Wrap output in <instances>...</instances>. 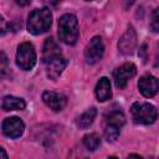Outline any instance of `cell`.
Here are the masks:
<instances>
[{
    "mask_svg": "<svg viewBox=\"0 0 159 159\" xmlns=\"http://www.w3.org/2000/svg\"><path fill=\"white\" fill-rule=\"evenodd\" d=\"M58 37L66 45H75L78 40V21L73 14H65L58 19Z\"/></svg>",
    "mask_w": 159,
    "mask_h": 159,
    "instance_id": "6da1fadb",
    "label": "cell"
},
{
    "mask_svg": "<svg viewBox=\"0 0 159 159\" xmlns=\"http://www.w3.org/2000/svg\"><path fill=\"white\" fill-rule=\"evenodd\" d=\"M96 97L99 102H104L111 99L112 97V91H111V82L107 77H102L99 78V81L96 84V89H94Z\"/></svg>",
    "mask_w": 159,
    "mask_h": 159,
    "instance_id": "5bb4252c",
    "label": "cell"
},
{
    "mask_svg": "<svg viewBox=\"0 0 159 159\" xmlns=\"http://www.w3.org/2000/svg\"><path fill=\"white\" fill-rule=\"evenodd\" d=\"M58 57H62V51H61L58 43L52 37L46 39L43 42V47H42V62L45 65H47L48 62H51Z\"/></svg>",
    "mask_w": 159,
    "mask_h": 159,
    "instance_id": "7c38bea8",
    "label": "cell"
},
{
    "mask_svg": "<svg viewBox=\"0 0 159 159\" xmlns=\"http://www.w3.org/2000/svg\"><path fill=\"white\" fill-rule=\"evenodd\" d=\"M104 53V43L101 36H94L84 48V58L86 62L93 65L98 62Z\"/></svg>",
    "mask_w": 159,
    "mask_h": 159,
    "instance_id": "8992f818",
    "label": "cell"
},
{
    "mask_svg": "<svg viewBox=\"0 0 159 159\" xmlns=\"http://www.w3.org/2000/svg\"><path fill=\"white\" fill-rule=\"evenodd\" d=\"M0 152H1V157H2L4 159H6V158H7V155H6V153H5V150H4V149H0Z\"/></svg>",
    "mask_w": 159,
    "mask_h": 159,
    "instance_id": "ffe728a7",
    "label": "cell"
},
{
    "mask_svg": "<svg viewBox=\"0 0 159 159\" xmlns=\"http://www.w3.org/2000/svg\"><path fill=\"white\" fill-rule=\"evenodd\" d=\"M138 89L145 98L154 97L159 91V82L154 76L144 75L138 81Z\"/></svg>",
    "mask_w": 159,
    "mask_h": 159,
    "instance_id": "30bf717a",
    "label": "cell"
},
{
    "mask_svg": "<svg viewBox=\"0 0 159 159\" xmlns=\"http://www.w3.org/2000/svg\"><path fill=\"white\" fill-rule=\"evenodd\" d=\"M42 101L47 107H50L55 112H60L66 107L67 98L58 92L55 91H45L42 93Z\"/></svg>",
    "mask_w": 159,
    "mask_h": 159,
    "instance_id": "8fae6325",
    "label": "cell"
},
{
    "mask_svg": "<svg viewBox=\"0 0 159 159\" xmlns=\"http://www.w3.org/2000/svg\"><path fill=\"white\" fill-rule=\"evenodd\" d=\"M96 116H97V109H96L94 107L88 108L84 113H82V114L78 117V119H77V125H78L80 128H82V129L88 128V127L93 123Z\"/></svg>",
    "mask_w": 159,
    "mask_h": 159,
    "instance_id": "2e32d148",
    "label": "cell"
},
{
    "mask_svg": "<svg viewBox=\"0 0 159 159\" xmlns=\"http://www.w3.org/2000/svg\"><path fill=\"white\" fill-rule=\"evenodd\" d=\"M125 118L122 111H111L104 118V137L108 142H114L120 133V128L124 125Z\"/></svg>",
    "mask_w": 159,
    "mask_h": 159,
    "instance_id": "3957f363",
    "label": "cell"
},
{
    "mask_svg": "<svg viewBox=\"0 0 159 159\" xmlns=\"http://www.w3.org/2000/svg\"><path fill=\"white\" fill-rule=\"evenodd\" d=\"M135 73H137V67H135L134 63H132V62L123 63L122 66H119L114 71V82H116V86L119 89L125 88L128 81L130 78H133L135 76Z\"/></svg>",
    "mask_w": 159,
    "mask_h": 159,
    "instance_id": "52a82bcc",
    "label": "cell"
},
{
    "mask_svg": "<svg viewBox=\"0 0 159 159\" xmlns=\"http://www.w3.org/2000/svg\"><path fill=\"white\" fill-rule=\"evenodd\" d=\"M52 22V12L48 7L34 10L27 19V31L32 35H41L46 32Z\"/></svg>",
    "mask_w": 159,
    "mask_h": 159,
    "instance_id": "7a4b0ae2",
    "label": "cell"
},
{
    "mask_svg": "<svg viewBox=\"0 0 159 159\" xmlns=\"http://www.w3.org/2000/svg\"><path fill=\"white\" fill-rule=\"evenodd\" d=\"M150 29L159 34V7H157L153 12H152V17H150Z\"/></svg>",
    "mask_w": 159,
    "mask_h": 159,
    "instance_id": "ac0fdd59",
    "label": "cell"
},
{
    "mask_svg": "<svg viewBox=\"0 0 159 159\" xmlns=\"http://www.w3.org/2000/svg\"><path fill=\"white\" fill-rule=\"evenodd\" d=\"M36 63V51L32 43L30 42H22L19 45L16 51V65L24 70L29 71L31 70Z\"/></svg>",
    "mask_w": 159,
    "mask_h": 159,
    "instance_id": "5b68a950",
    "label": "cell"
},
{
    "mask_svg": "<svg viewBox=\"0 0 159 159\" xmlns=\"http://www.w3.org/2000/svg\"><path fill=\"white\" fill-rule=\"evenodd\" d=\"M83 145L88 149V150H96L98 149V147L101 145V138L98 134L96 133H91V134H86L83 137Z\"/></svg>",
    "mask_w": 159,
    "mask_h": 159,
    "instance_id": "e0dca14e",
    "label": "cell"
},
{
    "mask_svg": "<svg viewBox=\"0 0 159 159\" xmlns=\"http://www.w3.org/2000/svg\"><path fill=\"white\" fill-rule=\"evenodd\" d=\"M19 6H26L30 4V0H14Z\"/></svg>",
    "mask_w": 159,
    "mask_h": 159,
    "instance_id": "d6986e66",
    "label": "cell"
},
{
    "mask_svg": "<svg viewBox=\"0 0 159 159\" xmlns=\"http://www.w3.org/2000/svg\"><path fill=\"white\" fill-rule=\"evenodd\" d=\"M1 129H2L4 135L15 139V138H19L22 135L25 124L17 117H9V118L4 119L2 124H1Z\"/></svg>",
    "mask_w": 159,
    "mask_h": 159,
    "instance_id": "ba28073f",
    "label": "cell"
},
{
    "mask_svg": "<svg viewBox=\"0 0 159 159\" xmlns=\"http://www.w3.org/2000/svg\"><path fill=\"white\" fill-rule=\"evenodd\" d=\"M67 63H68V61L62 56V57H58V58L48 62L47 65H45L46 66V75H47V77L50 80H52V81H56L60 77V75L62 73V71L66 68Z\"/></svg>",
    "mask_w": 159,
    "mask_h": 159,
    "instance_id": "4fadbf2b",
    "label": "cell"
},
{
    "mask_svg": "<svg viewBox=\"0 0 159 159\" xmlns=\"http://www.w3.org/2000/svg\"><path fill=\"white\" fill-rule=\"evenodd\" d=\"M86 1H92V0H86Z\"/></svg>",
    "mask_w": 159,
    "mask_h": 159,
    "instance_id": "44dd1931",
    "label": "cell"
},
{
    "mask_svg": "<svg viewBox=\"0 0 159 159\" xmlns=\"http://www.w3.org/2000/svg\"><path fill=\"white\" fill-rule=\"evenodd\" d=\"M26 107V102L22 98L15 96H5L1 101V108L4 111H21Z\"/></svg>",
    "mask_w": 159,
    "mask_h": 159,
    "instance_id": "9a60e30c",
    "label": "cell"
},
{
    "mask_svg": "<svg viewBox=\"0 0 159 159\" xmlns=\"http://www.w3.org/2000/svg\"><path fill=\"white\" fill-rule=\"evenodd\" d=\"M132 117L138 124H152L157 119V109L153 104L145 102H135L132 108Z\"/></svg>",
    "mask_w": 159,
    "mask_h": 159,
    "instance_id": "277c9868",
    "label": "cell"
},
{
    "mask_svg": "<svg viewBox=\"0 0 159 159\" xmlns=\"http://www.w3.org/2000/svg\"><path fill=\"white\" fill-rule=\"evenodd\" d=\"M137 45V32L133 26H128L118 41V50L122 55H130Z\"/></svg>",
    "mask_w": 159,
    "mask_h": 159,
    "instance_id": "9c48e42d",
    "label": "cell"
}]
</instances>
